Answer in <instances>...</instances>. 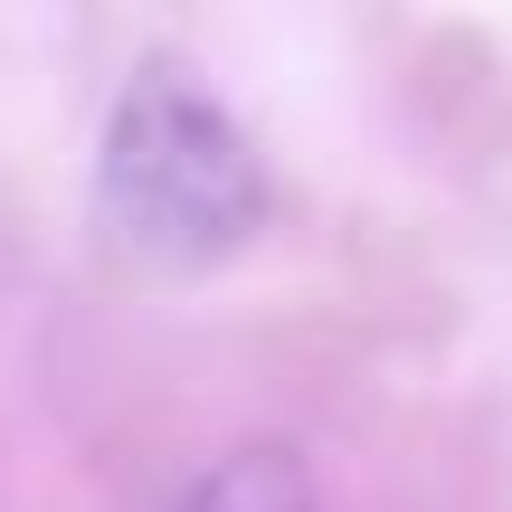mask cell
I'll return each mask as SVG.
<instances>
[{
    "label": "cell",
    "instance_id": "cell-1",
    "mask_svg": "<svg viewBox=\"0 0 512 512\" xmlns=\"http://www.w3.org/2000/svg\"><path fill=\"white\" fill-rule=\"evenodd\" d=\"M95 209L143 266H219L266 228V162L190 67H143L114 95Z\"/></svg>",
    "mask_w": 512,
    "mask_h": 512
},
{
    "label": "cell",
    "instance_id": "cell-2",
    "mask_svg": "<svg viewBox=\"0 0 512 512\" xmlns=\"http://www.w3.org/2000/svg\"><path fill=\"white\" fill-rule=\"evenodd\" d=\"M181 512H313V475L294 446H238L228 465H209L190 484Z\"/></svg>",
    "mask_w": 512,
    "mask_h": 512
}]
</instances>
